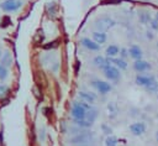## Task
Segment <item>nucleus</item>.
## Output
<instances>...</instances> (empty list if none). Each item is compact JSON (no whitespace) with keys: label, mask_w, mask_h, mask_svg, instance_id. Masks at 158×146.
Instances as JSON below:
<instances>
[{"label":"nucleus","mask_w":158,"mask_h":146,"mask_svg":"<svg viewBox=\"0 0 158 146\" xmlns=\"http://www.w3.org/2000/svg\"><path fill=\"white\" fill-rule=\"evenodd\" d=\"M102 72H104V75H105V78L107 80L116 82V80H118L121 78V71L116 66H114L111 63H109L107 66H105L102 68Z\"/></svg>","instance_id":"nucleus-1"},{"label":"nucleus","mask_w":158,"mask_h":146,"mask_svg":"<svg viewBox=\"0 0 158 146\" xmlns=\"http://www.w3.org/2000/svg\"><path fill=\"white\" fill-rule=\"evenodd\" d=\"M88 110L83 106V104L80 101H73L72 104V109H70V115L74 120H83L86 118Z\"/></svg>","instance_id":"nucleus-2"},{"label":"nucleus","mask_w":158,"mask_h":146,"mask_svg":"<svg viewBox=\"0 0 158 146\" xmlns=\"http://www.w3.org/2000/svg\"><path fill=\"white\" fill-rule=\"evenodd\" d=\"M22 6V1L21 0H4L0 2V9L4 12L11 14V12H16L21 9Z\"/></svg>","instance_id":"nucleus-3"},{"label":"nucleus","mask_w":158,"mask_h":146,"mask_svg":"<svg viewBox=\"0 0 158 146\" xmlns=\"http://www.w3.org/2000/svg\"><path fill=\"white\" fill-rule=\"evenodd\" d=\"M91 85L96 89L98 93H100V94H102V95L110 93V90L112 89V87H111V84H110L109 82H106V80H100V79L94 80V82L91 83Z\"/></svg>","instance_id":"nucleus-4"},{"label":"nucleus","mask_w":158,"mask_h":146,"mask_svg":"<svg viewBox=\"0 0 158 146\" xmlns=\"http://www.w3.org/2000/svg\"><path fill=\"white\" fill-rule=\"evenodd\" d=\"M128 130L131 131L132 135L135 136H141L146 132L147 130V125L142 121H136V122H132L130 126H128Z\"/></svg>","instance_id":"nucleus-5"},{"label":"nucleus","mask_w":158,"mask_h":146,"mask_svg":"<svg viewBox=\"0 0 158 146\" xmlns=\"http://www.w3.org/2000/svg\"><path fill=\"white\" fill-rule=\"evenodd\" d=\"M80 45L84 47V48H86V49H89V51H93V52H98V51H100V45L99 43H96L93 38H90V37H81L80 38Z\"/></svg>","instance_id":"nucleus-6"},{"label":"nucleus","mask_w":158,"mask_h":146,"mask_svg":"<svg viewBox=\"0 0 158 146\" xmlns=\"http://www.w3.org/2000/svg\"><path fill=\"white\" fill-rule=\"evenodd\" d=\"M156 80V78L153 77V75H149V74H142V73H138L137 75H136V78H135V82H136V84L137 85H139V87H148L152 82H154Z\"/></svg>","instance_id":"nucleus-7"},{"label":"nucleus","mask_w":158,"mask_h":146,"mask_svg":"<svg viewBox=\"0 0 158 146\" xmlns=\"http://www.w3.org/2000/svg\"><path fill=\"white\" fill-rule=\"evenodd\" d=\"M152 68V64L144 59H137L133 62V69L137 72V73H144V72H148L151 71Z\"/></svg>","instance_id":"nucleus-8"},{"label":"nucleus","mask_w":158,"mask_h":146,"mask_svg":"<svg viewBox=\"0 0 158 146\" xmlns=\"http://www.w3.org/2000/svg\"><path fill=\"white\" fill-rule=\"evenodd\" d=\"M128 56H130L132 59H135V61L142 59V57H143V51H142V48H141L139 46L132 45V46H130V48H128Z\"/></svg>","instance_id":"nucleus-9"},{"label":"nucleus","mask_w":158,"mask_h":146,"mask_svg":"<svg viewBox=\"0 0 158 146\" xmlns=\"http://www.w3.org/2000/svg\"><path fill=\"white\" fill-rule=\"evenodd\" d=\"M114 25H115V21H114L112 19H110V17H102V19H100V21H99L98 27L100 28V31H104V32H105V30L111 28Z\"/></svg>","instance_id":"nucleus-10"},{"label":"nucleus","mask_w":158,"mask_h":146,"mask_svg":"<svg viewBox=\"0 0 158 146\" xmlns=\"http://www.w3.org/2000/svg\"><path fill=\"white\" fill-rule=\"evenodd\" d=\"M107 59H109V63L116 66L120 71L127 68V62H126V59H123V58H121V57H120V58H118V57H107Z\"/></svg>","instance_id":"nucleus-11"},{"label":"nucleus","mask_w":158,"mask_h":146,"mask_svg":"<svg viewBox=\"0 0 158 146\" xmlns=\"http://www.w3.org/2000/svg\"><path fill=\"white\" fill-rule=\"evenodd\" d=\"M78 97L80 98V100L85 101V103H89V104H94L95 100H96V97L94 93H90V92H79L78 93Z\"/></svg>","instance_id":"nucleus-12"},{"label":"nucleus","mask_w":158,"mask_h":146,"mask_svg":"<svg viewBox=\"0 0 158 146\" xmlns=\"http://www.w3.org/2000/svg\"><path fill=\"white\" fill-rule=\"evenodd\" d=\"M91 38H93L96 43H99V45L101 46L102 43L106 42L107 36H106V33H105L104 31H94V32L91 33Z\"/></svg>","instance_id":"nucleus-13"},{"label":"nucleus","mask_w":158,"mask_h":146,"mask_svg":"<svg viewBox=\"0 0 158 146\" xmlns=\"http://www.w3.org/2000/svg\"><path fill=\"white\" fill-rule=\"evenodd\" d=\"M93 63H94V66H95V67H98V68L102 69L105 66H107V64H109V59H107V57H104V56L98 54V56H95V57H94Z\"/></svg>","instance_id":"nucleus-14"},{"label":"nucleus","mask_w":158,"mask_h":146,"mask_svg":"<svg viewBox=\"0 0 158 146\" xmlns=\"http://www.w3.org/2000/svg\"><path fill=\"white\" fill-rule=\"evenodd\" d=\"M120 51L121 48L117 46V45H109L105 49V53H106V57H117L120 54Z\"/></svg>","instance_id":"nucleus-15"},{"label":"nucleus","mask_w":158,"mask_h":146,"mask_svg":"<svg viewBox=\"0 0 158 146\" xmlns=\"http://www.w3.org/2000/svg\"><path fill=\"white\" fill-rule=\"evenodd\" d=\"M0 64L5 66L6 68H9V67H11V66H12V57H11V54H10V52H9V51H6V52H4V53L1 54Z\"/></svg>","instance_id":"nucleus-16"},{"label":"nucleus","mask_w":158,"mask_h":146,"mask_svg":"<svg viewBox=\"0 0 158 146\" xmlns=\"http://www.w3.org/2000/svg\"><path fill=\"white\" fill-rule=\"evenodd\" d=\"M105 146H118V140L114 135H107L105 139Z\"/></svg>","instance_id":"nucleus-17"},{"label":"nucleus","mask_w":158,"mask_h":146,"mask_svg":"<svg viewBox=\"0 0 158 146\" xmlns=\"http://www.w3.org/2000/svg\"><path fill=\"white\" fill-rule=\"evenodd\" d=\"M74 122H75L78 126L83 127V129H88V127H91V126H93V124H94V122L89 121L88 119H83V120H74Z\"/></svg>","instance_id":"nucleus-18"},{"label":"nucleus","mask_w":158,"mask_h":146,"mask_svg":"<svg viewBox=\"0 0 158 146\" xmlns=\"http://www.w3.org/2000/svg\"><path fill=\"white\" fill-rule=\"evenodd\" d=\"M139 21H141L142 24H149V22L152 21V17H151V15H149L147 11H144V12L139 14Z\"/></svg>","instance_id":"nucleus-19"},{"label":"nucleus","mask_w":158,"mask_h":146,"mask_svg":"<svg viewBox=\"0 0 158 146\" xmlns=\"http://www.w3.org/2000/svg\"><path fill=\"white\" fill-rule=\"evenodd\" d=\"M9 77V68L0 64V80H5Z\"/></svg>","instance_id":"nucleus-20"},{"label":"nucleus","mask_w":158,"mask_h":146,"mask_svg":"<svg viewBox=\"0 0 158 146\" xmlns=\"http://www.w3.org/2000/svg\"><path fill=\"white\" fill-rule=\"evenodd\" d=\"M146 89H147L148 92H151V93H158V80L152 82L148 87H146Z\"/></svg>","instance_id":"nucleus-21"},{"label":"nucleus","mask_w":158,"mask_h":146,"mask_svg":"<svg viewBox=\"0 0 158 146\" xmlns=\"http://www.w3.org/2000/svg\"><path fill=\"white\" fill-rule=\"evenodd\" d=\"M149 26L153 31H157L158 30V20L157 19H152V21L149 22Z\"/></svg>","instance_id":"nucleus-22"},{"label":"nucleus","mask_w":158,"mask_h":146,"mask_svg":"<svg viewBox=\"0 0 158 146\" xmlns=\"http://www.w3.org/2000/svg\"><path fill=\"white\" fill-rule=\"evenodd\" d=\"M7 90H9L7 85H5V84H0V98H2V97L7 93Z\"/></svg>","instance_id":"nucleus-23"},{"label":"nucleus","mask_w":158,"mask_h":146,"mask_svg":"<svg viewBox=\"0 0 158 146\" xmlns=\"http://www.w3.org/2000/svg\"><path fill=\"white\" fill-rule=\"evenodd\" d=\"M102 130H104V134H106V135H112L111 132H112V129L110 127V126H107L106 124H102Z\"/></svg>","instance_id":"nucleus-24"},{"label":"nucleus","mask_w":158,"mask_h":146,"mask_svg":"<svg viewBox=\"0 0 158 146\" xmlns=\"http://www.w3.org/2000/svg\"><path fill=\"white\" fill-rule=\"evenodd\" d=\"M120 57L121 58H126V57H130L128 56V48H121V51H120Z\"/></svg>","instance_id":"nucleus-25"},{"label":"nucleus","mask_w":158,"mask_h":146,"mask_svg":"<svg viewBox=\"0 0 158 146\" xmlns=\"http://www.w3.org/2000/svg\"><path fill=\"white\" fill-rule=\"evenodd\" d=\"M146 33H147V37H148L149 40H152V38L154 37V36H153V32H152V31H147Z\"/></svg>","instance_id":"nucleus-26"},{"label":"nucleus","mask_w":158,"mask_h":146,"mask_svg":"<svg viewBox=\"0 0 158 146\" xmlns=\"http://www.w3.org/2000/svg\"><path fill=\"white\" fill-rule=\"evenodd\" d=\"M1 54H2V53H1V48H0V58H1Z\"/></svg>","instance_id":"nucleus-27"}]
</instances>
